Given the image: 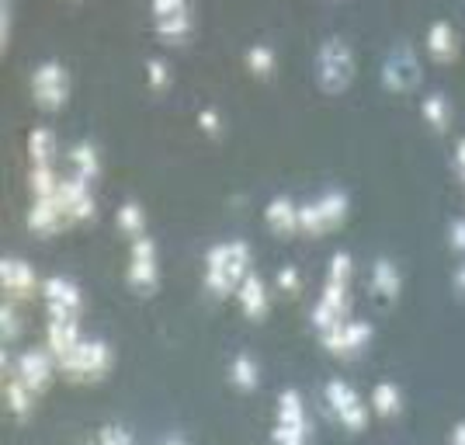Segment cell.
Segmentation results:
<instances>
[{"mask_svg": "<svg viewBox=\"0 0 465 445\" xmlns=\"http://www.w3.org/2000/svg\"><path fill=\"white\" fill-rule=\"evenodd\" d=\"M247 278V244L232 240V244H219L209 254V268H205V282L213 292H226L230 286Z\"/></svg>", "mask_w": 465, "mask_h": 445, "instance_id": "6da1fadb", "label": "cell"}, {"mask_svg": "<svg viewBox=\"0 0 465 445\" xmlns=\"http://www.w3.org/2000/svg\"><path fill=\"white\" fill-rule=\"evenodd\" d=\"M59 369L70 376H97L108 369V349L101 341H80L66 359H59Z\"/></svg>", "mask_w": 465, "mask_h": 445, "instance_id": "7a4b0ae2", "label": "cell"}, {"mask_svg": "<svg viewBox=\"0 0 465 445\" xmlns=\"http://www.w3.org/2000/svg\"><path fill=\"white\" fill-rule=\"evenodd\" d=\"M32 91L39 97L42 105H59L63 95H66V74L59 70L56 63H42L32 77Z\"/></svg>", "mask_w": 465, "mask_h": 445, "instance_id": "3957f363", "label": "cell"}, {"mask_svg": "<svg viewBox=\"0 0 465 445\" xmlns=\"http://www.w3.org/2000/svg\"><path fill=\"white\" fill-rule=\"evenodd\" d=\"M45 299H49V307H53V317H59V320H74V317H77L80 292H77V286H70L66 278H53V282L45 286Z\"/></svg>", "mask_w": 465, "mask_h": 445, "instance_id": "277c9868", "label": "cell"}, {"mask_svg": "<svg viewBox=\"0 0 465 445\" xmlns=\"http://www.w3.org/2000/svg\"><path fill=\"white\" fill-rule=\"evenodd\" d=\"M53 359L56 355H45V351H25L18 362V376L32 389H42L49 383V376H53V366H56Z\"/></svg>", "mask_w": 465, "mask_h": 445, "instance_id": "5b68a950", "label": "cell"}, {"mask_svg": "<svg viewBox=\"0 0 465 445\" xmlns=\"http://www.w3.org/2000/svg\"><path fill=\"white\" fill-rule=\"evenodd\" d=\"M153 11L167 35H171V32H174V35L188 32V0H156Z\"/></svg>", "mask_w": 465, "mask_h": 445, "instance_id": "8992f818", "label": "cell"}, {"mask_svg": "<svg viewBox=\"0 0 465 445\" xmlns=\"http://www.w3.org/2000/svg\"><path fill=\"white\" fill-rule=\"evenodd\" d=\"M153 278H156L153 244H150V240H136V248H133V282L143 286V289H150Z\"/></svg>", "mask_w": 465, "mask_h": 445, "instance_id": "52a82bcc", "label": "cell"}, {"mask_svg": "<svg viewBox=\"0 0 465 445\" xmlns=\"http://www.w3.org/2000/svg\"><path fill=\"white\" fill-rule=\"evenodd\" d=\"M35 286V271L28 268L18 258H7L4 261V289L15 292V296H25V292Z\"/></svg>", "mask_w": 465, "mask_h": 445, "instance_id": "ba28073f", "label": "cell"}, {"mask_svg": "<svg viewBox=\"0 0 465 445\" xmlns=\"http://www.w3.org/2000/svg\"><path fill=\"white\" fill-rule=\"evenodd\" d=\"M240 299H243V307L247 313H264V286H261V278L257 275H247L243 282H240Z\"/></svg>", "mask_w": 465, "mask_h": 445, "instance_id": "9c48e42d", "label": "cell"}, {"mask_svg": "<svg viewBox=\"0 0 465 445\" xmlns=\"http://www.w3.org/2000/svg\"><path fill=\"white\" fill-rule=\"evenodd\" d=\"M330 400H333V407H337L341 414H348L344 421H351V425H358V400L351 397V389H348V387L333 383V387H330Z\"/></svg>", "mask_w": 465, "mask_h": 445, "instance_id": "30bf717a", "label": "cell"}, {"mask_svg": "<svg viewBox=\"0 0 465 445\" xmlns=\"http://www.w3.org/2000/svg\"><path fill=\"white\" fill-rule=\"evenodd\" d=\"M232 379H236L240 389H251L253 383H257V372H253L251 359H236V362H232Z\"/></svg>", "mask_w": 465, "mask_h": 445, "instance_id": "8fae6325", "label": "cell"}, {"mask_svg": "<svg viewBox=\"0 0 465 445\" xmlns=\"http://www.w3.org/2000/svg\"><path fill=\"white\" fill-rule=\"evenodd\" d=\"M32 154H35V164H49V154H53V136L45 129H35L32 133Z\"/></svg>", "mask_w": 465, "mask_h": 445, "instance_id": "7c38bea8", "label": "cell"}, {"mask_svg": "<svg viewBox=\"0 0 465 445\" xmlns=\"http://www.w3.org/2000/svg\"><path fill=\"white\" fill-rule=\"evenodd\" d=\"M268 219H272L274 230H282V227L289 230L292 223H295V216H292V206H289V202H282V198H278V202H272V209H268Z\"/></svg>", "mask_w": 465, "mask_h": 445, "instance_id": "4fadbf2b", "label": "cell"}, {"mask_svg": "<svg viewBox=\"0 0 465 445\" xmlns=\"http://www.w3.org/2000/svg\"><path fill=\"white\" fill-rule=\"evenodd\" d=\"M74 160H77L80 175H94V167H97L94 147H77V150H74Z\"/></svg>", "mask_w": 465, "mask_h": 445, "instance_id": "5bb4252c", "label": "cell"}, {"mask_svg": "<svg viewBox=\"0 0 465 445\" xmlns=\"http://www.w3.org/2000/svg\"><path fill=\"white\" fill-rule=\"evenodd\" d=\"M122 227H125V230H133V233L143 230V213H139V206H133V202H129V206H122Z\"/></svg>", "mask_w": 465, "mask_h": 445, "instance_id": "9a60e30c", "label": "cell"}, {"mask_svg": "<svg viewBox=\"0 0 465 445\" xmlns=\"http://www.w3.org/2000/svg\"><path fill=\"white\" fill-rule=\"evenodd\" d=\"M94 445H133V439H129L122 428H104Z\"/></svg>", "mask_w": 465, "mask_h": 445, "instance_id": "2e32d148", "label": "cell"}, {"mask_svg": "<svg viewBox=\"0 0 465 445\" xmlns=\"http://www.w3.org/2000/svg\"><path fill=\"white\" fill-rule=\"evenodd\" d=\"M251 66H257V70H268V66H272V53H268V49H261V46H257V49H251Z\"/></svg>", "mask_w": 465, "mask_h": 445, "instance_id": "e0dca14e", "label": "cell"}, {"mask_svg": "<svg viewBox=\"0 0 465 445\" xmlns=\"http://www.w3.org/2000/svg\"><path fill=\"white\" fill-rule=\"evenodd\" d=\"M4 324H7V338L18 334V313H15V307H4Z\"/></svg>", "mask_w": 465, "mask_h": 445, "instance_id": "ac0fdd59", "label": "cell"}, {"mask_svg": "<svg viewBox=\"0 0 465 445\" xmlns=\"http://www.w3.org/2000/svg\"><path fill=\"white\" fill-rule=\"evenodd\" d=\"M150 74H153V80L160 84V80H163V66H160V63H150Z\"/></svg>", "mask_w": 465, "mask_h": 445, "instance_id": "d6986e66", "label": "cell"}, {"mask_svg": "<svg viewBox=\"0 0 465 445\" xmlns=\"http://www.w3.org/2000/svg\"><path fill=\"white\" fill-rule=\"evenodd\" d=\"M163 445H184V442H181V439H167Z\"/></svg>", "mask_w": 465, "mask_h": 445, "instance_id": "ffe728a7", "label": "cell"}]
</instances>
